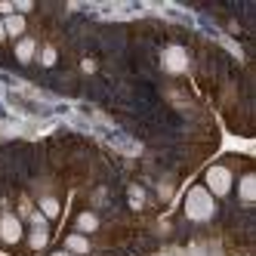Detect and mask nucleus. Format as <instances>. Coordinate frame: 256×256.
Listing matches in <instances>:
<instances>
[{"label":"nucleus","mask_w":256,"mask_h":256,"mask_svg":"<svg viewBox=\"0 0 256 256\" xmlns=\"http://www.w3.org/2000/svg\"><path fill=\"white\" fill-rule=\"evenodd\" d=\"M130 207H136V210L145 207V192H142V186H130Z\"/></svg>","instance_id":"nucleus-13"},{"label":"nucleus","mask_w":256,"mask_h":256,"mask_svg":"<svg viewBox=\"0 0 256 256\" xmlns=\"http://www.w3.org/2000/svg\"><path fill=\"white\" fill-rule=\"evenodd\" d=\"M28 247L31 250H44L46 247V241H50V222H46V219L38 213V210H34L31 216H28Z\"/></svg>","instance_id":"nucleus-3"},{"label":"nucleus","mask_w":256,"mask_h":256,"mask_svg":"<svg viewBox=\"0 0 256 256\" xmlns=\"http://www.w3.org/2000/svg\"><path fill=\"white\" fill-rule=\"evenodd\" d=\"M4 31H6V38H12V40H22V38H25V31H28L25 16H19V12L6 16V19H4Z\"/></svg>","instance_id":"nucleus-9"},{"label":"nucleus","mask_w":256,"mask_h":256,"mask_svg":"<svg viewBox=\"0 0 256 256\" xmlns=\"http://www.w3.org/2000/svg\"><path fill=\"white\" fill-rule=\"evenodd\" d=\"M38 213L46 219V222H52V219H59V213H62V204H59V198H52V194H44V198L38 200Z\"/></svg>","instance_id":"nucleus-10"},{"label":"nucleus","mask_w":256,"mask_h":256,"mask_svg":"<svg viewBox=\"0 0 256 256\" xmlns=\"http://www.w3.org/2000/svg\"><path fill=\"white\" fill-rule=\"evenodd\" d=\"M22 234H25V228H22V219L16 213H4V216H0V244L16 247L22 241Z\"/></svg>","instance_id":"nucleus-4"},{"label":"nucleus","mask_w":256,"mask_h":256,"mask_svg":"<svg viewBox=\"0 0 256 256\" xmlns=\"http://www.w3.org/2000/svg\"><path fill=\"white\" fill-rule=\"evenodd\" d=\"M99 216L93 213V210H80L78 216H74V232L78 234H93V232H99Z\"/></svg>","instance_id":"nucleus-8"},{"label":"nucleus","mask_w":256,"mask_h":256,"mask_svg":"<svg viewBox=\"0 0 256 256\" xmlns=\"http://www.w3.org/2000/svg\"><path fill=\"white\" fill-rule=\"evenodd\" d=\"M238 200H241L244 207H250L256 200V176L253 173H244L241 179H238Z\"/></svg>","instance_id":"nucleus-7"},{"label":"nucleus","mask_w":256,"mask_h":256,"mask_svg":"<svg viewBox=\"0 0 256 256\" xmlns=\"http://www.w3.org/2000/svg\"><path fill=\"white\" fill-rule=\"evenodd\" d=\"M38 56H40V65H44V68H52V65L59 62L56 46H40V50H38Z\"/></svg>","instance_id":"nucleus-12"},{"label":"nucleus","mask_w":256,"mask_h":256,"mask_svg":"<svg viewBox=\"0 0 256 256\" xmlns=\"http://www.w3.org/2000/svg\"><path fill=\"white\" fill-rule=\"evenodd\" d=\"M38 40H34V38H22V40H16V62H19V65H31L34 59H38Z\"/></svg>","instance_id":"nucleus-6"},{"label":"nucleus","mask_w":256,"mask_h":256,"mask_svg":"<svg viewBox=\"0 0 256 256\" xmlns=\"http://www.w3.org/2000/svg\"><path fill=\"white\" fill-rule=\"evenodd\" d=\"M50 256H71L68 250H56V253H50Z\"/></svg>","instance_id":"nucleus-16"},{"label":"nucleus","mask_w":256,"mask_h":256,"mask_svg":"<svg viewBox=\"0 0 256 256\" xmlns=\"http://www.w3.org/2000/svg\"><path fill=\"white\" fill-rule=\"evenodd\" d=\"M65 250H68L71 256H86V253H90V238L71 232V234L65 238Z\"/></svg>","instance_id":"nucleus-11"},{"label":"nucleus","mask_w":256,"mask_h":256,"mask_svg":"<svg viewBox=\"0 0 256 256\" xmlns=\"http://www.w3.org/2000/svg\"><path fill=\"white\" fill-rule=\"evenodd\" d=\"M6 40V31H4V19H0V44Z\"/></svg>","instance_id":"nucleus-15"},{"label":"nucleus","mask_w":256,"mask_h":256,"mask_svg":"<svg viewBox=\"0 0 256 256\" xmlns=\"http://www.w3.org/2000/svg\"><path fill=\"white\" fill-rule=\"evenodd\" d=\"M182 213L192 222H210L216 216V198L204 186H192L186 192V200H182Z\"/></svg>","instance_id":"nucleus-1"},{"label":"nucleus","mask_w":256,"mask_h":256,"mask_svg":"<svg viewBox=\"0 0 256 256\" xmlns=\"http://www.w3.org/2000/svg\"><path fill=\"white\" fill-rule=\"evenodd\" d=\"M164 68L170 71V74H182V71L188 68V52L182 46H170L164 50Z\"/></svg>","instance_id":"nucleus-5"},{"label":"nucleus","mask_w":256,"mask_h":256,"mask_svg":"<svg viewBox=\"0 0 256 256\" xmlns=\"http://www.w3.org/2000/svg\"><path fill=\"white\" fill-rule=\"evenodd\" d=\"M12 6H16V12H19V16H25V12H31V10H34L31 0H22V4H12Z\"/></svg>","instance_id":"nucleus-14"},{"label":"nucleus","mask_w":256,"mask_h":256,"mask_svg":"<svg viewBox=\"0 0 256 256\" xmlns=\"http://www.w3.org/2000/svg\"><path fill=\"white\" fill-rule=\"evenodd\" d=\"M213 198H226L232 188H234V176H232V170L226 167V164H213V167H207V173H204V182H200Z\"/></svg>","instance_id":"nucleus-2"}]
</instances>
